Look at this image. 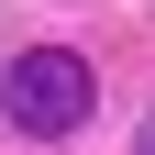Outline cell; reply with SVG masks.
I'll use <instances>...</instances> for the list:
<instances>
[{
    "label": "cell",
    "instance_id": "obj_1",
    "mask_svg": "<svg viewBox=\"0 0 155 155\" xmlns=\"http://www.w3.org/2000/svg\"><path fill=\"white\" fill-rule=\"evenodd\" d=\"M0 111L55 144V133H78L89 111H100V67H89L78 45H22L11 67H0Z\"/></svg>",
    "mask_w": 155,
    "mask_h": 155
},
{
    "label": "cell",
    "instance_id": "obj_2",
    "mask_svg": "<svg viewBox=\"0 0 155 155\" xmlns=\"http://www.w3.org/2000/svg\"><path fill=\"white\" fill-rule=\"evenodd\" d=\"M144 155H155V122H144Z\"/></svg>",
    "mask_w": 155,
    "mask_h": 155
}]
</instances>
